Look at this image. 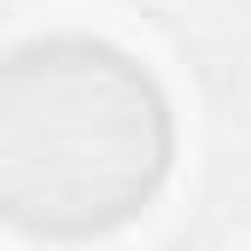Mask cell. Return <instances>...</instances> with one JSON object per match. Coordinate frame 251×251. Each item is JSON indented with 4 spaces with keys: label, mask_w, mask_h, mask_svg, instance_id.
<instances>
[{
    "label": "cell",
    "mask_w": 251,
    "mask_h": 251,
    "mask_svg": "<svg viewBox=\"0 0 251 251\" xmlns=\"http://www.w3.org/2000/svg\"><path fill=\"white\" fill-rule=\"evenodd\" d=\"M170 170L158 82L100 41H35L0 70V210L41 240L128 222Z\"/></svg>",
    "instance_id": "cell-1"
}]
</instances>
